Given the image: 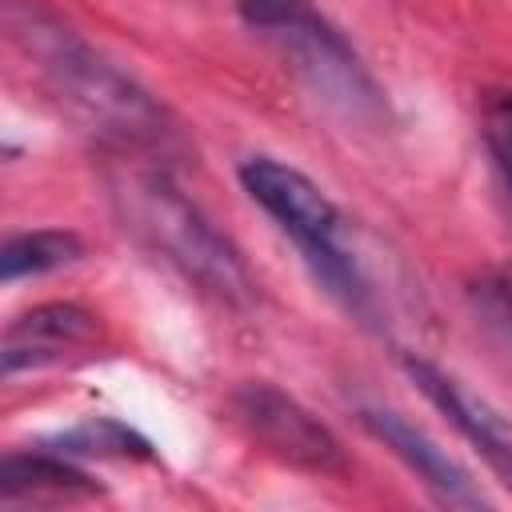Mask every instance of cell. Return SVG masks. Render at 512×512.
I'll use <instances>...</instances> for the list:
<instances>
[{
    "instance_id": "277c9868",
    "label": "cell",
    "mask_w": 512,
    "mask_h": 512,
    "mask_svg": "<svg viewBox=\"0 0 512 512\" xmlns=\"http://www.w3.org/2000/svg\"><path fill=\"white\" fill-rule=\"evenodd\" d=\"M240 12L248 28L268 36L308 80V88L332 108L364 124L384 116V92L376 88L352 44L312 8V0H244Z\"/></svg>"
},
{
    "instance_id": "52a82bcc",
    "label": "cell",
    "mask_w": 512,
    "mask_h": 512,
    "mask_svg": "<svg viewBox=\"0 0 512 512\" xmlns=\"http://www.w3.org/2000/svg\"><path fill=\"white\" fill-rule=\"evenodd\" d=\"M100 344V320L80 304H40L24 316H16L4 332V376H16L24 368L60 364L72 356H84Z\"/></svg>"
},
{
    "instance_id": "7c38bea8",
    "label": "cell",
    "mask_w": 512,
    "mask_h": 512,
    "mask_svg": "<svg viewBox=\"0 0 512 512\" xmlns=\"http://www.w3.org/2000/svg\"><path fill=\"white\" fill-rule=\"evenodd\" d=\"M484 144L512 192V96H492L484 104Z\"/></svg>"
},
{
    "instance_id": "7a4b0ae2",
    "label": "cell",
    "mask_w": 512,
    "mask_h": 512,
    "mask_svg": "<svg viewBox=\"0 0 512 512\" xmlns=\"http://www.w3.org/2000/svg\"><path fill=\"white\" fill-rule=\"evenodd\" d=\"M112 196H116L128 228L156 256H164L188 284H196L200 292H208L224 304H248L256 296V284H252L240 252L160 172L124 168L112 180Z\"/></svg>"
},
{
    "instance_id": "9c48e42d",
    "label": "cell",
    "mask_w": 512,
    "mask_h": 512,
    "mask_svg": "<svg viewBox=\"0 0 512 512\" xmlns=\"http://www.w3.org/2000/svg\"><path fill=\"white\" fill-rule=\"evenodd\" d=\"M100 488L84 476L68 456L44 452H12L0 464V500L4 504H76L92 500Z\"/></svg>"
},
{
    "instance_id": "8fae6325",
    "label": "cell",
    "mask_w": 512,
    "mask_h": 512,
    "mask_svg": "<svg viewBox=\"0 0 512 512\" xmlns=\"http://www.w3.org/2000/svg\"><path fill=\"white\" fill-rule=\"evenodd\" d=\"M52 452H60V456H96V460H152V448H148V440L140 436V432H132L128 424H120V420H108V416H100V420H84V424H76V428H68V432H60L52 444H48Z\"/></svg>"
},
{
    "instance_id": "ba28073f",
    "label": "cell",
    "mask_w": 512,
    "mask_h": 512,
    "mask_svg": "<svg viewBox=\"0 0 512 512\" xmlns=\"http://www.w3.org/2000/svg\"><path fill=\"white\" fill-rule=\"evenodd\" d=\"M360 424L384 444L392 448L444 504H456V508H484L488 500L480 496V488L472 484V476L424 432L416 428L412 420H404L400 412L392 408H360Z\"/></svg>"
},
{
    "instance_id": "6da1fadb",
    "label": "cell",
    "mask_w": 512,
    "mask_h": 512,
    "mask_svg": "<svg viewBox=\"0 0 512 512\" xmlns=\"http://www.w3.org/2000/svg\"><path fill=\"white\" fill-rule=\"evenodd\" d=\"M12 32L32 56L52 100L92 136L132 152H168L176 144V128L168 112L132 84L116 64H108L96 48H88L60 20L28 8L12 16Z\"/></svg>"
},
{
    "instance_id": "30bf717a",
    "label": "cell",
    "mask_w": 512,
    "mask_h": 512,
    "mask_svg": "<svg viewBox=\"0 0 512 512\" xmlns=\"http://www.w3.org/2000/svg\"><path fill=\"white\" fill-rule=\"evenodd\" d=\"M84 256V244L76 232L64 228H36V232H20L4 244L0 252V276L4 284L24 280V276H44L56 272L64 264H76Z\"/></svg>"
},
{
    "instance_id": "8992f818",
    "label": "cell",
    "mask_w": 512,
    "mask_h": 512,
    "mask_svg": "<svg viewBox=\"0 0 512 512\" xmlns=\"http://www.w3.org/2000/svg\"><path fill=\"white\" fill-rule=\"evenodd\" d=\"M404 372L460 428V436L476 444V452L504 476V484H512V420L500 408H492L480 392H472L464 380H456L452 372H444L432 360L404 356Z\"/></svg>"
},
{
    "instance_id": "3957f363",
    "label": "cell",
    "mask_w": 512,
    "mask_h": 512,
    "mask_svg": "<svg viewBox=\"0 0 512 512\" xmlns=\"http://www.w3.org/2000/svg\"><path fill=\"white\" fill-rule=\"evenodd\" d=\"M244 192L276 220V228L300 248L312 276L352 312H368V284L360 276L356 256L344 244V216L328 200L320 184H312L300 168L272 160V156H248L240 164Z\"/></svg>"
},
{
    "instance_id": "5b68a950",
    "label": "cell",
    "mask_w": 512,
    "mask_h": 512,
    "mask_svg": "<svg viewBox=\"0 0 512 512\" xmlns=\"http://www.w3.org/2000/svg\"><path fill=\"white\" fill-rule=\"evenodd\" d=\"M236 424L276 460L316 472V476H340L348 472V456L340 440L288 392L276 384H244L232 396Z\"/></svg>"
}]
</instances>
